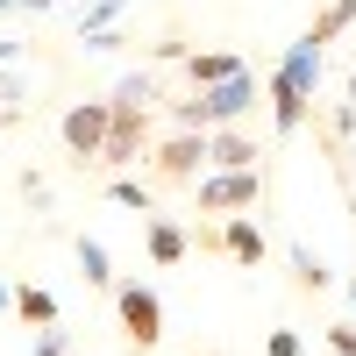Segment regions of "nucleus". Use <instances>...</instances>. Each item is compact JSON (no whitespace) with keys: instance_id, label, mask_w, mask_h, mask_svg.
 <instances>
[{"instance_id":"10","label":"nucleus","mask_w":356,"mask_h":356,"mask_svg":"<svg viewBox=\"0 0 356 356\" xmlns=\"http://www.w3.org/2000/svg\"><path fill=\"white\" fill-rule=\"evenodd\" d=\"M72 257H79V278H86V285H100V292H114V285H122V278H114V257H107V243H100V235H79V243H72Z\"/></svg>"},{"instance_id":"1","label":"nucleus","mask_w":356,"mask_h":356,"mask_svg":"<svg viewBox=\"0 0 356 356\" xmlns=\"http://www.w3.org/2000/svg\"><path fill=\"white\" fill-rule=\"evenodd\" d=\"M321 72H328V50L314 36L285 43V57L264 72V100H271V129L278 136H300L314 122V93H321Z\"/></svg>"},{"instance_id":"2","label":"nucleus","mask_w":356,"mask_h":356,"mask_svg":"<svg viewBox=\"0 0 356 356\" xmlns=\"http://www.w3.org/2000/svg\"><path fill=\"white\" fill-rule=\"evenodd\" d=\"M264 100V86H257V72L243 65L235 79H214V86H193V100H171V114H178V129H243V114Z\"/></svg>"},{"instance_id":"12","label":"nucleus","mask_w":356,"mask_h":356,"mask_svg":"<svg viewBox=\"0 0 356 356\" xmlns=\"http://www.w3.org/2000/svg\"><path fill=\"white\" fill-rule=\"evenodd\" d=\"M178 65H186L193 86H214V79H235V72H243V57H228V50H186Z\"/></svg>"},{"instance_id":"21","label":"nucleus","mask_w":356,"mask_h":356,"mask_svg":"<svg viewBox=\"0 0 356 356\" xmlns=\"http://www.w3.org/2000/svg\"><path fill=\"white\" fill-rule=\"evenodd\" d=\"M264 356H307V335H292V328H278L271 342H264Z\"/></svg>"},{"instance_id":"28","label":"nucleus","mask_w":356,"mask_h":356,"mask_svg":"<svg viewBox=\"0 0 356 356\" xmlns=\"http://www.w3.org/2000/svg\"><path fill=\"white\" fill-rule=\"evenodd\" d=\"M349 321H356V278H349Z\"/></svg>"},{"instance_id":"18","label":"nucleus","mask_w":356,"mask_h":356,"mask_svg":"<svg viewBox=\"0 0 356 356\" xmlns=\"http://www.w3.org/2000/svg\"><path fill=\"white\" fill-rule=\"evenodd\" d=\"M107 100H129V107H157L164 93H157V79L150 72H122V79H114V93Z\"/></svg>"},{"instance_id":"23","label":"nucleus","mask_w":356,"mask_h":356,"mask_svg":"<svg viewBox=\"0 0 356 356\" xmlns=\"http://www.w3.org/2000/svg\"><path fill=\"white\" fill-rule=\"evenodd\" d=\"M328 356H356V321H342V328H328Z\"/></svg>"},{"instance_id":"17","label":"nucleus","mask_w":356,"mask_h":356,"mask_svg":"<svg viewBox=\"0 0 356 356\" xmlns=\"http://www.w3.org/2000/svg\"><path fill=\"white\" fill-rule=\"evenodd\" d=\"M15 314H22V328H50L57 321V300L43 285H15Z\"/></svg>"},{"instance_id":"3","label":"nucleus","mask_w":356,"mask_h":356,"mask_svg":"<svg viewBox=\"0 0 356 356\" xmlns=\"http://www.w3.org/2000/svg\"><path fill=\"white\" fill-rule=\"evenodd\" d=\"M207 171H214V143H207V129H178V136H164L150 150V178H157V186H200Z\"/></svg>"},{"instance_id":"22","label":"nucleus","mask_w":356,"mask_h":356,"mask_svg":"<svg viewBox=\"0 0 356 356\" xmlns=\"http://www.w3.org/2000/svg\"><path fill=\"white\" fill-rule=\"evenodd\" d=\"M79 43H86V50H93V57H114V50H122L129 36H122V29H100V36H79Z\"/></svg>"},{"instance_id":"9","label":"nucleus","mask_w":356,"mask_h":356,"mask_svg":"<svg viewBox=\"0 0 356 356\" xmlns=\"http://www.w3.org/2000/svg\"><path fill=\"white\" fill-rule=\"evenodd\" d=\"M221 250H228L235 264H250V271H257V264H264V250H271V243H264V228H257L250 214H228V221H221Z\"/></svg>"},{"instance_id":"5","label":"nucleus","mask_w":356,"mask_h":356,"mask_svg":"<svg viewBox=\"0 0 356 356\" xmlns=\"http://www.w3.org/2000/svg\"><path fill=\"white\" fill-rule=\"evenodd\" d=\"M107 143H100V164L107 171H129L150 157V107H129V100H107Z\"/></svg>"},{"instance_id":"6","label":"nucleus","mask_w":356,"mask_h":356,"mask_svg":"<svg viewBox=\"0 0 356 356\" xmlns=\"http://www.w3.org/2000/svg\"><path fill=\"white\" fill-rule=\"evenodd\" d=\"M257 200H264V164H250V171H207L193 186L200 214H250Z\"/></svg>"},{"instance_id":"8","label":"nucleus","mask_w":356,"mask_h":356,"mask_svg":"<svg viewBox=\"0 0 356 356\" xmlns=\"http://www.w3.org/2000/svg\"><path fill=\"white\" fill-rule=\"evenodd\" d=\"M143 250H150V264H164V271H171V264H186V250H193V235L178 228L171 214H150V221H143Z\"/></svg>"},{"instance_id":"13","label":"nucleus","mask_w":356,"mask_h":356,"mask_svg":"<svg viewBox=\"0 0 356 356\" xmlns=\"http://www.w3.org/2000/svg\"><path fill=\"white\" fill-rule=\"evenodd\" d=\"M349 29H356V0H328V8L307 22V36L328 50V43H342V36H349Z\"/></svg>"},{"instance_id":"20","label":"nucleus","mask_w":356,"mask_h":356,"mask_svg":"<svg viewBox=\"0 0 356 356\" xmlns=\"http://www.w3.org/2000/svg\"><path fill=\"white\" fill-rule=\"evenodd\" d=\"M0 107H8V122L29 107V79H22V72H0Z\"/></svg>"},{"instance_id":"25","label":"nucleus","mask_w":356,"mask_h":356,"mask_svg":"<svg viewBox=\"0 0 356 356\" xmlns=\"http://www.w3.org/2000/svg\"><path fill=\"white\" fill-rule=\"evenodd\" d=\"M15 57H22V43H8V36H0V65H15Z\"/></svg>"},{"instance_id":"4","label":"nucleus","mask_w":356,"mask_h":356,"mask_svg":"<svg viewBox=\"0 0 356 356\" xmlns=\"http://www.w3.org/2000/svg\"><path fill=\"white\" fill-rule=\"evenodd\" d=\"M114 321H122V335L136 349H157L164 342V300H157V285L122 278V285H114Z\"/></svg>"},{"instance_id":"7","label":"nucleus","mask_w":356,"mask_h":356,"mask_svg":"<svg viewBox=\"0 0 356 356\" xmlns=\"http://www.w3.org/2000/svg\"><path fill=\"white\" fill-rule=\"evenodd\" d=\"M107 100H72L65 114H57V136H65V150L79 164H100V143H107Z\"/></svg>"},{"instance_id":"16","label":"nucleus","mask_w":356,"mask_h":356,"mask_svg":"<svg viewBox=\"0 0 356 356\" xmlns=\"http://www.w3.org/2000/svg\"><path fill=\"white\" fill-rule=\"evenodd\" d=\"M72 22H79V36H100V29H114V22H122L129 15V0H72Z\"/></svg>"},{"instance_id":"11","label":"nucleus","mask_w":356,"mask_h":356,"mask_svg":"<svg viewBox=\"0 0 356 356\" xmlns=\"http://www.w3.org/2000/svg\"><path fill=\"white\" fill-rule=\"evenodd\" d=\"M207 143H214V171H250L257 164V143L243 129H207Z\"/></svg>"},{"instance_id":"14","label":"nucleus","mask_w":356,"mask_h":356,"mask_svg":"<svg viewBox=\"0 0 356 356\" xmlns=\"http://www.w3.org/2000/svg\"><path fill=\"white\" fill-rule=\"evenodd\" d=\"M285 264H292V285H300V292H328V285H335V271H328L307 243H285Z\"/></svg>"},{"instance_id":"31","label":"nucleus","mask_w":356,"mask_h":356,"mask_svg":"<svg viewBox=\"0 0 356 356\" xmlns=\"http://www.w3.org/2000/svg\"><path fill=\"white\" fill-rule=\"evenodd\" d=\"M0 122H8V107H0Z\"/></svg>"},{"instance_id":"19","label":"nucleus","mask_w":356,"mask_h":356,"mask_svg":"<svg viewBox=\"0 0 356 356\" xmlns=\"http://www.w3.org/2000/svg\"><path fill=\"white\" fill-rule=\"evenodd\" d=\"M29 356H72V328H36V342H29Z\"/></svg>"},{"instance_id":"15","label":"nucleus","mask_w":356,"mask_h":356,"mask_svg":"<svg viewBox=\"0 0 356 356\" xmlns=\"http://www.w3.org/2000/svg\"><path fill=\"white\" fill-rule=\"evenodd\" d=\"M107 200H114V207H129V214H143V221L157 214V193L143 186V178H129V171H114V178H107Z\"/></svg>"},{"instance_id":"29","label":"nucleus","mask_w":356,"mask_h":356,"mask_svg":"<svg viewBox=\"0 0 356 356\" xmlns=\"http://www.w3.org/2000/svg\"><path fill=\"white\" fill-rule=\"evenodd\" d=\"M15 8H22V0H0V15H15Z\"/></svg>"},{"instance_id":"24","label":"nucleus","mask_w":356,"mask_h":356,"mask_svg":"<svg viewBox=\"0 0 356 356\" xmlns=\"http://www.w3.org/2000/svg\"><path fill=\"white\" fill-rule=\"evenodd\" d=\"M22 200H29V207H50V186H43L36 171H22Z\"/></svg>"},{"instance_id":"27","label":"nucleus","mask_w":356,"mask_h":356,"mask_svg":"<svg viewBox=\"0 0 356 356\" xmlns=\"http://www.w3.org/2000/svg\"><path fill=\"white\" fill-rule=\"evenodd\" d=\"M342 100H356V57H349V93H342Z\"/></svg>"},{"instance_id":"30","label":"nucleus","mask_w":356,"mask_h":356,"mask_svg":"<svg viewBox=\"0 0 356 356\" xmlns=\"http://www.w3.org/2000/svg\"><path fill=\"white\" fill-rule=\"evenodd\" d=\"M342 157H349V171H356V143H349V150H342Z\"/></svg>"},{"instance_id":"26","label":"nucleus","mask_w":356,"mask_h":356,"mask_svg":"<svg viewBox=\"0 0 356 356\" xmlns=\"http://www.w3.org/2000/svg\"><path fill=\"white\" fill-rule=\"evenodd\" d=\"M8 307H15V285H0V314H8Z\"/></svg>"}]
</instances>
